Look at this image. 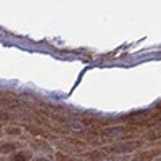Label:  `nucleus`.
<instances>
[{"label":"nucleus","instance_id":"nucleus-1","mask_svg":"<svg viewBox=\"0 0 161 161\" xmlns=\"http://www.w3.org/2000/svg\"><path fill=\"white\" fill-rule=\"evenodd\" d=\"M139 147V143H121V145H114V147H108L103 152H114V153H123V152H132Z\"/></svg>","mask_w":161,"mask_h":161},{"label":"nucleus","instance_id":"nucleus-2","mask_svg":"<svg viewBox=\"0 0 161 161\" xmlns=\"http://www.w3.org/2000/svg\"><path fill=\"white\" fill-rule=\"evenodd\" d=\"M31 158H32V153L29 150H19L16 153H13L8 158V161H29Z\"/></svg>","mask_w":161,"mask_h":161},{"label":"nucleus","instance_id":"nucleus-3","mask_svg":"<svg viewBox=\"0 0 161 161\" xmlns=\"http://www.w3.org/2000/svg\"><path fill=\"white\" fill-rule=\"evenodd\" d=\"M19 148L18 142H0V153H11Z\"/></svg>","mask_w":161,"mask_h":161},{"label":"nucleus","instance_id":"nucleus-4","mask_svg":"<svg viewBox=\"0 0 161 161\" xmlns=\"http://www.w3.org/2000/svg\"><path fill=\"white\" fill-rule=\"evenodd\" d=\"M158 155H159V150H152V152L142 153L137 159H139V161H148V159H152V156H158Z\"/></svg>","mask_w":161,"mask_h":161},{"label":"nucleus","instance_id":"nucleus-5","mask_svg":"<svg viewBox=\"0 0 161 161\" xmlns=\"http://www.w3.org/2000/svg\"><path fill=\"white\" fill-rule=\"evenodd\" d=\"M86 156H89V158L93 159V161H98V159L105 158V152H92V153H87Z\"/></svg>","mask_w":161,"mask_h":161},{"label":"nucleus","instance_id":"nucleus-6","mask_svg":"<svg viewBox=\"0 0 161 161\" xmlns=\"http://www.w3.org/2000/svg\"><path fill=\"white\" fill-rule=\"evenodd\" d=\"M57 161H80L77 158H71L68 155H63V153H57Z\"/></svg>","mask_w":161,"mask_h":161},{"label":"nucleus","instance_id":"nucleus-7","mask_svg":"<svg viewBox=\"0 0 161 161\" xmlns=\"http://www.w3.org/2000/svg\"><path fill=\"white\" fill-rule=\"evenodd\" d=\"M5 132L10 134V136H19V134H21V127H7Z\"/></svg>","mask_w":161,"mask_h":161},{"label":"nucleus","instance_id":"nucleus-8","mask_svg":"<svg viewBox=\"0 0 161 161\" xmlns=\"http://www.w3.org/2000/svg\"><path fill=\"white\" fill-rule=\"evenodd\" d=\"M161 137V132H156V134H150V136H147L148 140H155V139H159Z\"/></svg>","mask_w":161,"mask_h":161},{"label":"nucleus","instance_id":"nucleus-9","mask_svg":"<svg viewBox=\"0 0 161 161\" xmlns=\"http://www.w3.org/2000/svg\"><path fill=\"white\" fill-rule=\"evenodd\" d=\"M10 116L7 114V113H3V111H0V121H5V119H8Z\"/></svg>","mask_w":161,"mask_h":161},{"label":"nucleus","instance_id":"nucleus-10","mask_svg":"<svg viewBox=\"0 0 161 161\" xmlns=\"http://www.w3.org/2000/svg\"><path fill=\"white\" fill-rule=\"evenodd\" d=\"M32 161H50V159H47V158H42V156H39V158H34Z\"/></svg>","mask_w":161,"mask_h":161},{"label":"nucleus","instance_id":"nucleus-11","mask_svg":"<svg viewBox=\"0 0 161 161\" xmlns=\"http://www.w3.org/2000/svg\"><path fill=\"white\" fill-rule=\"evenodd\" d=\"M156 110H158V111H161V103H159V105L156 106Z\"/></svg>","mask_w":161,"mask_h":161},{"label":"nucleus","instance_id":"nucleus-12","mask_svg":"<svg viewBox=\"0 0 161 161\" xmlns=\"http://www.w3.org/2000/svg\"><path fill=\"white\" fill-rule=\"evenodd\" d=\"M136 161H139V159H136Z\"/></svg>","mask_w":161,"mask_h":161}]
</instances>
